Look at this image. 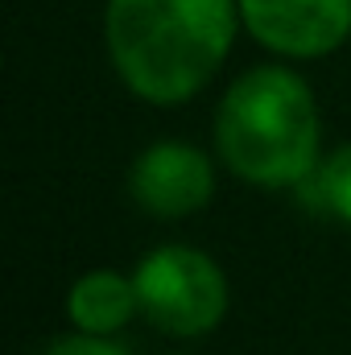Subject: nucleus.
Listing matches in <instances>:
<instances>
[{"mask_svg":"<svg viewBox=\"0 0 351 355\" xmlns=\"http://www.w3.org/2000/svg\"><path fill=\"white\" fill-rule=\"evenodd\" d=\"M236 17V0H108L112 67L149 103H186L223 67Z\"/></svg>","mask_w":351,"mask_h":355,"instance_id":"f257e3e1","label":"nucleus"},{"mask_svg":"<svg viewBox=\"0 0 351 355\" xmlns=\"http://www.w3.org/2000/svg\"><path fill=\"white\" fill-rule=\"evenodd\" d=\"M318 103L285 67H257L240 75L215 116V145L232 174L248 186L285 190L318 170Z\"/></svg>","mask_w":351,"mask_h":355,"instance_id":"f03ea898","label":"nucleus"},{"mask_svg":"<svg viewBox=\"0 0 351 355\" xmlns=\"http://www.w3.org/2000/svg\"><path fill=\"white\" fill-rule=\"evenodd\" d=\"M132 281H137L141 314L157 331L178 339L207 335L228 314V277L198 248L166 244L137 265Z\"/></svg>","mask_w":351,"mask_h":355,"instance_id":"7ed1b4c3","label":"nucleus"},{"mask_svg":"<svg viewBox=\"0 0 351 355\" xmlns=\"http://www.w3.org/2000/svg\"><path fill=\"white\" fill-rule=\"evenodd\" d=\"M248 33L285 58H323L351 33V0H236Z\"/></svg>","mask_w":351,"mask_h":355,"instance_id":"20e7f679","label":"nucleus"},{"mask_svg":"<svg viewBox=\"0 0 351 355\" xmlns=\"http://www.w3.org/2000/svg\"><path fill=\"white\" fill-rule=\"evenodd\" d=\"M128 190L149 215L182 219V215H194L211 202L215 170H211L203 149H194L186 141H157L132 162Z\"/></svg>","mask_w":351,"mask_h":355,"instance_id":"39448f33","label":"nucleus"},{"mask_svg":"<svg viewBox=\"0 0 351 355\" xmlns=\"http://www.w3.org/2000/svg\"><path fill=\"white\" fill-rule=\"evenodd\" d=\"M137 310H141L137 281H128L116 268H91L67 293V314L87 335H112V331L128 327Z\"/></svg>","mask_w":351,"mask_h":355,"instance_id":"423d86ee","label":"nucleus"},{"mask_svg":"<svg viewBox=\"0 0 351 355\" xmlns=\"http://www.w3.org/2000/svg\"><path fill=\"white\" fill-rule=\"evenodd\" d=\"M318 198L335 219L351 223V145H339L318 166Z\"/></svg>","mask_w":351,"mask_h":355,"instance_id":"0eeeda50","label":"nucleus"},{"mask_svg":"<svg viewBox=\"0 0 351 355\" xmlns=\"http://www.w3.org/2000/svg\"><path fill=\"white\" fill-rule=\"evenodd\" d=\"M42 355H128L124 347H116V343H108L103 335H62V339H54L50 347Z\"/></svg>","mask_w":351,"mask_h":355,"instance_id":"6e6552de","label":"nucleus"}]
</instances>
